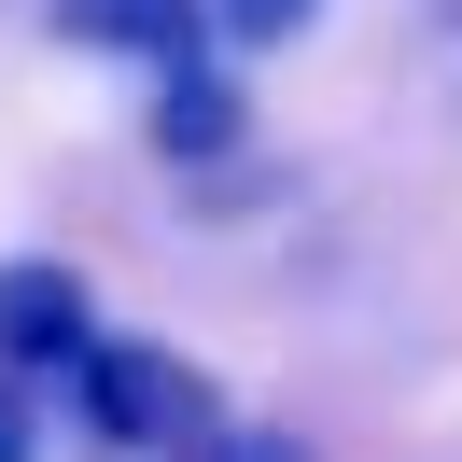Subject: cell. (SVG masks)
<instances>
[{
	"mask_svg": "<svg viewBox=\"0 0 462 462\" xmlns=\"http://www.w3.org/2000/svg\"><path fill=\"white\" fill-rule=\"evenodd\" d=\"M197 462H294V434H210Z\"/></svg>",
	"mask_w": 462,
	"mask_h": 462,
	"instance_id": "52a82bcc",
	"label": "cell"
},
{
	"mask_svg": "<svg viewBox=\"0 0 462 462\" xmlns=\"http://www.w3.org/2000/svg\"><path fill=\"white\" fill-rule=\"evenodd\" d=\"M154 154H182V169H210V154H238V70H182V85H154Z\"/></svg>",
	"mask_w": 462,
	"mask_h": 462,
	"instance_id": "277c9868",
	"label": "cell"
},
{
	"mask_svg": "<svg viewBox=\"0 0 462 462\" xmlns=\"http://www.w3.org/2000/svg\"><path fill=\"white\" fill-rule=\"evenodd\" d=\"M309 14H322V0H210V29H225V42H294Z\"/></svg>",
	"mask_w": 462,
	"mask_h": 462,
	"instance_id": "5b68a950",
	"label": "cell"
},
{
	"mask_svg": "<svg viewBox=\"0 0 462 462\" xmlns=\"http://www.w3.org/2000/svg\"><path fill=\"white\" fill-rule=\"evenodd\" d=\"M70 406H85V434L113 462H197L210 434H225V393H210L182 350H154V337H98L85 365H70Z\"/></svg>",
	"mask_w": 462,
	"mask_h": 462,
	"instance_id": "6da1fadb",
	"label": "cell"
},
{
	"mask_svg": "<svg viewBox=\"0 0 462 462\" xmlns=\"http://www.w3.org/2000/svg\"><path fill=\"white\" fill-rule=\"evenodd\" d=\"M29 448H42V420H29V378L0 365V462H29Z\"/></svg>",
	"mask_w": 462,
	"mask_h": 462,
	"instance_id": "8992f818",
	"label": "cell"
},
{
	"mask_svg": "<svg viewBox=\"0 0 462 462\" xmlns=\"http://www.w3.org/2000/svg\"><path fill=\"white\" fill-rule=\"evenodd\" d=\"M57 14V42H85V57H141L154 85H182V70H210V0H42Z\"/></svg>",
	"mask_w": 462,
	"mask_h": 462,
	"instance_id": "7a4b0ae2",
	"label": "cell"
},
{
	"mask_svg": "<svg viewBox=\"0 0 462 462\" xmlns=\"http://www.w3.org/2000/svg\"><path fill=\"white\" fill-rule=\"evenodd\" d=\"M85 350H98L85 281L42 266V253H14V266H0V365H14V378H57V365H85Z\"/></svg>",
	"mask_w": 462,
	"mask_h": 462,
	"instance_id": "3957f363",
	"label": "cell"
}]
</instances>
